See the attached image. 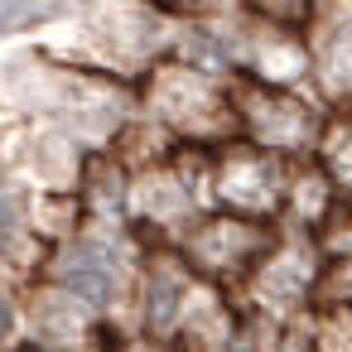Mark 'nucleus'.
Segmentation results:
<instances>
[{
  "label": "nucleus",
  "mask_w": 352,
  "mask_h": 352,
  "mask_svg": "<svg viewBox=\"0 0 352 352\" xmlns=\"http://www.w3.org/2000/svg\"><path fill=\"white\" fill-rule=\"evenodd\" d=\"M289 179H294V164H285V160H275L246 140L222 145L208 160V188H212L217 212H232L246 222L280 227L285 203H289Z\"/></svg>",
  "instance_id": "2"
},
{
  "label": "nucleus",
  "mask_w": 352,
  "mask_h": 352,
  "mask_svg": "<svg viewBox=\"0 0 352 352\" xmlns=\"http://www.w3.org/2000/svg\"><path fill=\"white\" fill-rule=\"evenodd\" d=\"M318 169L328 174V184H333V193L352 208V121H328V135H323V145H318Z\"/></svg>",
  "instance_id": "4"
},
{
  "label": "nucleus",
  "mask_w": 352,
  "mask_h": 352,
  "mask_svg": "<svg viewBox=\"0 0 352 352\" xmlns=\"http://www.w3.org/2000/svg\"><path fill=\"white\" fill-rule=\"evenodd\" d=\"M275 232L280 227H270V222H246V217H232V212H208V217H198L174 241V251H179V261L203 285L227 294V289H241L251 280V270L265 261Z\"/></svg>",
  "instance_id": "1"
},
{
  "label": "nucleus",
  "mask_w": 352,
  "mask_h": 352,
  "mask_svg": "<svg viewBox=\"0 0 352 352\" xmlns=\"http://www.w3.org/2000/svg\"><path fill=\"white\" fill-rule=\"evenodd\" d=\"M309 30V68L314 87L352 116V10H318Z\"/></svg>",
  "instance_id": "3"
}]
</instances>
